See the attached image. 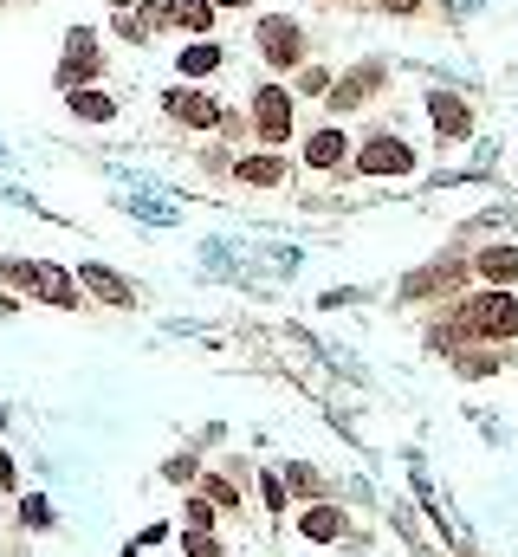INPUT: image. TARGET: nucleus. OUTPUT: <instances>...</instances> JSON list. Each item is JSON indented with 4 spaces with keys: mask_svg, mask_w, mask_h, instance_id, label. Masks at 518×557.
I'll return each instance as SVG.
<instances>
[{
    "mask_svg": "<svg viewBox=\"0 0 518 557\" xmlns=\"http://www.w3.org/2000/svg\"><path fill=\"white\" fill-rule=\"evenodd\" d=\"M259 499H266V506H272V512H279V506H285V480H279V473H266V480H259Z\"/></svg>",
    "mask_w": 518,
    "mask_h": 557,
    "instance_id": "22",
    "label": "nucleus"
},
{
    "mask_svg": "<svg viewBox=\"0 0 518 557\" xmlns=\"http://www.w3.org/2000/svg\"><path fill=\"white\" fill-rule=\"evenodd\" d=\"M188 551H195V557H227L221 545H214V538L208 532H188Z\"/></svg>",
    "mask_w": 518,
    "mask_h": 557,
    "instance_id": "25",
    "label": "nucleus"
},
{
    "mask_svg": "<svg viewBox=\"0 0 518 557\" xmlns=\"http://www.w3.org/2000/svg\"><path fill=\"white\" fill-rule=\"evenodd\" d=\"M111 33L124 39V46H156V33H169V26H162V0H136V7L111 13Z\"/></svg>",
    "mask_w": 518,
    "mask_h": 557,
    "instance_id": "13",
    "label": "nucleus"
},
{
    "mask_svg": "<svg viewBox=\"0 0 518 557\" xmlns=\"http://www.w3.org/2000/svg\"><path fill=\"white\" fill-rule=\"evenodd\" d=\"M350 149H357V137H350L344 124H318L298 143V162H305L311 175H337V169H350Z\"/></svg>",
    "mask_w": 518,
    "mask_h": 557,
    "instance_id": "10",
    "label": "nucleus"
},
{
    "mask_svg": "<svg viewBox=\"0 0 518 557\" xmlns=\"http://www.w3.org/2000/svg\"><path fill=\"white\" fill-rule=\"evenodd\" d=\"M221 13H247V7H259V0H214Z\"/></svg>",
    "mask_w": 518,
    "mask_h": 557,
    "instance_id": "26",
    "label": "nucleus"
},
{
    "mask_svg": "<svg viewBox=\"0 0 518 557\" xmlns=\"http://www.w3.org/2000/svg\"><path fill=\"white\" fill-rule=\"evenodd\" d=\"M363 7H376L383 20H428V0H363Z\"/></svg>",
    "mask_w": 518,
    "mask_h": 557,
    "instance_id": "20",
    "label": "nucleus"
},
{
    "mask_svg": "<svg viewBox=\"0 0 518 557\" xmlns=\"http://www.w3.org/2000/svg\"><path fill=\"white\" fill-rule=\"evenodd\" d=\"M52 85L72 91V85H104V39L91 26H65V46L59 65H52Z\"/></svg>",
    "mask_w": 518,
    "mask_h": 557,
    "instance_id": "6",
    "label": "nucleus"
},
{
    "mask_svg": "<svg viewBox=\"0 0 518 557\" xmlns=\"http://www.w3.org/2000/svg\"><path fill=\"white\" fill-rule=\"evenodd\" d=\"M162 117H169L175 130H188V137H208V130L221 124V98H214L208 85H169L162 91Z\"/></svg>",
    "mask_w": 518,
    "mask_h": 557,
    "instance_id": "8",
    "label": "nucleus"
},
{
    "mask_svg": "<svg viewBox=\"0 0 518 557\" xmlns=\"http://www.w3.org/2000/svg\"><path fill=\"white\" fill-rule=\"evenodd\" d=\"M240 188H292V156L285 149H266V156H240L234 162Z\"/></svg>",
    "mask_w": 518,
    "mask_h": 557,
    "instance_id": "14",
    "label": "nucleus"
},
{
    "mask_svg": "<svg viewBox=\"0 0 518 557\" xmlns=\"http://www.w3.org/2000/svg\"><path fill=\"white\" fill-rule=\"evenodd\" d=\"M298 532H305L311 545H331V538H344V512L337 506H311L305 519H298Z\"/></svg>",
    "mask_w": 518,
    "mask_h": 557,
    "instance_id": "18",
    "label": "nucleus"
},
{
    "mask_svg": "<svg viewBox=\"0 0 518 557\" xmlns=\"http://www.w3.org/2000/svg\"><path fill=\"white\" fill-rule=\"evenodd\" d=\"M460 331H473L480 344H506L518 337V292L512 285H486V292H473L467 305H460Z\"/></svg>",
    "mask_w": 518,
    "mask_h": 557,
    "instance_id": "3",
    "label": "nucleus"
},
{
    "mask_svg": "<svg viewBox=\"0 0 518 557\" xmlns=\"http://www.w3.org/2000/svg\"><path fill=\"white\" fill-rule=\"evenodd\" d=\"M421 156L408 137H395V130H370L357 149H350V175H363V182H383V175H415Z\"/></svg>",
    "mask_w": 518,
    "mask_h": 557,
    "instance_id": "5",
    "label": "nucleus"
},
{
    "mask_svg": "<svg viewBox=\"0 0 518 557\" xmlns=\"http://www.w3.org/2000/svg\"><path fill=\"white\" fill-rule=\"evenodd\" d=\"M175 72L188 78V85H201V78H221L227 72V46L221 39H182V46H175Z\"/></svg>",
    "mask_w": 518,
    "mask_h": 557,
    "instance_id": "11",
    "label": "nucleus"
},
{
    "mask_svg": "<svg viewBox=\"0 0 518 557\" xmlns=\"http://www.w3.org/2000/svg\"><path fill=\"white\" fill-rule=\"evenodd\" d=\"M389 91V59H357V65H344V72L331 78V91H324V111L331 117H357L363 104H376Z\"/></svg>",
    "mask_w": 518,
    "mask_h": 557,
    "instance_id": "4",
    "label": "nucleus"
},
{
    "mask_svg": "<svg viewBox=\"0 0 518 557\" xmlns=\"http://www.w3.org/2000/svg\"><path fill=\"white\" fill-rule=\"evenodd\" d=\"M162 26L182 39H208L214 26H221V7L214 0H162Z\"/></svg>",
    "mask_w": 518,
    "mask_h": 557,
    "instance_id": "12",
    "label": "nucleus"
},
{
    "mask_svg": "<svg viewBox=\"0 0 518 557\" xmlns=\"http://www.w3.org/2000/svg\"><path fill=\"white\" fill-rule=\"evenodd\" d=\"M247 130H253V143H266V149L292 143L298 137V98H292V85H279V78L253 85L247 91Z\"/></svg>",
    "mask_w": 518,
    "mask_h": 557,
    "instance_id": "2",
    "label": "nucleus"
},
{
    "mask_svg": "<svg viewBox=\"0 0 518 557\" xmlns=\"http://www.w3.org/2000/svg\"><path fill=\"white\" fill-rule=\"evenodd\" d=\"M65 111H72L78 124H117V117H124V104H117L104 85H72V91H65Z\"/></svg>",
    "mask_w": 518,
    "mask_h": 557,
    "instance_id": "15",
    "label": "nucleus"
},
{
    "mask_svg": "<svg viewBox=\"0 0 518 557\" xmlns=\"http://www.w3.org/2000/svg\"><path fill=\"white\" fill-rule=\"evenodd\" d=\"M0 279L26 285V292L46 298V305H65V311L78 305V273H65V266H52V260H7V266H0Z\"/></svg>",
    "mask_w": 518,
    "mask_h": 557,
    "instance_id": "7",
    "label": "nucleus"
},
{
    "mask_svg": "<svg viewBox=\"0 0 518 557\" xmlns=\"http://www.w3.org/2000/svg\"><path fill=\"white\" fill-rule=\"evenodd\" d=\"M20 519L26 525H52V506H46V499H20Z\"/></svg>",
    "mask_w": 518,
    "mask_h": 557,
    "instance_id": "23",
    "label": "nucleus"
},
{
    "mask_svg": "<svg viewBox=\"0 0 518 557\" xmlns=\"http://www.w3.org/2000/svg\"><path fill=\"white\" fill-rule=\"evenodd\" d=\"M208 519H214L208 499H188V532H208Z\"/></svg>",
    "mask_w": 518,
    "mask_h": 557,
    "instance_id": "24",
    "label": "nucleus"
},
{
    "mask_svg": "<svg viewBox=\"0 0 518 557\" xmlns=\"http://www.w3.org/2000/svg\"><path fill=\"white\" fill-rule=\"evenodd\" d=\"M78 292L104 298V305H136V285H130L124 273H111V266H98V260L78 266Z\"/></svg>",
    "mask_w": 518,
    "mask_h": 557,
    "instance_id": "16",
    "label": "nucleus"
},
{
    "mask_svg": "<svg viewBox=\"0 0 518 557\" xmlns=\"http://www.w3.org/2000/svg\"><path fill=\"white\" fill-rule=\"evenodd\" d=\"M214 130H221V137H227V143H240V137H253V130H247V111H234V104H221V124H214Z\"/></svg>",
    "mask_w": 518,
    "mask_h": 557,
    "instance_id": "21",
    "label": "nucleus"
},
{
    "mask_svg": "<svg viewBox=\"0 0 518 557\" xmlns=\"http://www.w3.org/2000/svg\"><path fill=\"white\" fill-rule=\"evenodd\" d=\"M311 7H357V0H311Z\"/></svg>",
    "mask_w": 518,
    "mask_h": 557,
    "instance_id": "28",
    "label": "nucleus"
},
{
    "mask_svg": "<svg viewBox=\"0 0 518 557\" xmlns=\"http://www.w3.org/2000/svg\"><path fill=\"white\" fill-rule=\"evenodd\" d=\"M421 111H428V124H434V137H441L447 149L454 143H467L473 137V104L460 98L454 85H428V98H421Z\"/></svg>",
    "mask_w": 518,
    "mask_h": 557,
    "instance_id": "9",
    "label": "nucleus"
},
{
    "mask_svg": "<svg viewBox=\"0 0 518 557\" xmlns=\"http://www.w3.org/2000/svg\"><path fill=\"white\" fill-rule=\"evenodd\" d=\"M104 7H111V13H124V7H136V0H104Z\"/></svg>",
    "mask_w": 518,
    "mask_h": 557,
    "instance_id": "29",
    "label": "nucleus"
},
{
    "mask_svg": "<svg viewBox=\"0 0 518 557\" xmlns=\"http://www.w3.org/2000/svg\"><path fill=\"white\" fill-rule=\"evenodd\" d=\"M473 273H480L486 285H512V279H518V247H512V240H493V247H480Z\"/></svg>",
    "mask_w": 518,
    "mask_h": 557,
    "instance_id": "17",
    "label": "nucleus"
},
{
    "mask_svg": "<svg viewBox=\"0 0 518 557\" xmlns=\"http://www.w3.org/2000/svg\"><path fill=\"white\" fill-rule=\"evenodd\" d=\"M0 486H13V460L7 454H0Z\"/></svg>",
    "mask_w": 518,
    "mask_h": 557,
    "instance_id": "27",
    "label": "nucleus"
},
{
    "mask_svg": "<svg viewBox=\"0 0 518 557\" xmlns=\"http://www.w3.org/2000/svg\"><path fill=\"white\" fill-rule=\"evenodd\" d=\"M253 52H259V65H266L272 78H292L298 65L311 59V26L298 20V13H259Z\"/></svg>",
    "mask_w": 518,
    "mask_h": 557,
    "instance_id": "1",
    "label": "nucleus"
},
{
    "mask_svg": "<svg viewBox=\"0 0 518 557\" xmlns=\"http://www.w3.org/2000/svg\"><path fill=\"white\" fill-rule=\"evenodd\" d=\"M324 91H331V72H324V65H298L292 72V98H324Z\"/></svg>",
    "mask_w": 518,
    "mask_h": 557,
    "instance_id": "19",
    "label": "nucleus"
}]
</instances>
